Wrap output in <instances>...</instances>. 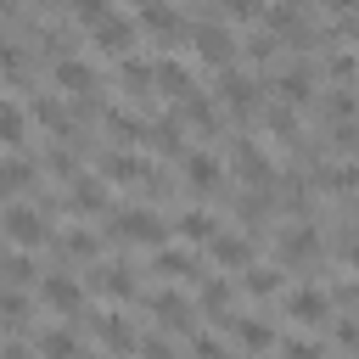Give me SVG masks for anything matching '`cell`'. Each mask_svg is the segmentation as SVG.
<instances>
[{
  "label": "cell",
  "instance_id": "obj_29",
  "mask_svg": "<svg viewBox=\"0 0 359 359\" xmlns=\"http://www.w3.org/2000/svg\"><path fill=\"white\" fill-rule=\"evenodd\" d=\"M107 129L129 146H146V118H129V112H107Z\"/></svg>",
  "mask_w": 359,
  "mask_h": 359
},
{
  "label": "cell",
  "instance_id": "obj_36",
  "mask_svg": "<svg viewBox=\"0 0 359 359\" xmlns=\"http://www.w3.org/2000/svg\"><path fill=\"white\" fill-rule=\"evenodd\" d=\"M0 269H6V286H28V280H34V264H28V252H22V247H17Z\"/></svg>",
  "mask_w": 359,
  "mask_h": 359
},
{
  "label": "cell",
  "instance_id": "obj_20",
  "mask_svg": "<svg viewBox=\"0 0 359 359\" xmlns=\"http://www.w3.org/2000/svg\"><path fill=\"white\" fill-rule=\"evenodd\" d=\"M230 325H236V348H252V353H269V348L280 342V337H275V331H269L264 320H252V314H236Z\"/></svg>",
  "mask_w": 359,
  "mask_h": 359
},
{
  "label": "cell",
  "instance_id": "obj_18",
  "mask_svg": "<svg viewBox=\"0 0 359 359\" xmlns=\"http://www.w3.org/2000/svg\"><path fill=\"white\" fill-rule=\"evenodd\" d=\"M95 292L112 297V303H129V297H135V275H129V264H101V269H95Z\"/></svg>",
  "mask_w": 359,
  "mask_h": 359
},
{
  "label": "cell",
  "instance_id": "obj_41",
  "mask_svg": "<svg viewBox=\"0 0 359 359\" xmlns=\"http://www.w3.org/2000/svg\"><path fill=\"white\" fill-rule=\"evenodd\" d=\"M325 73H331V79H337V84H348V79H353V50H348V45H342V50H337V56H331V62H325Z\"/></svg>",
  "mask_w": 359,
  "mask_h": 359
},
{
  "label": "cell",
  "instance_id": "obj_13",
  "mask_svg": "<svg viewBox=\"0 0 359 359\" xmlns=\"http://www.w3.org/2000/svg\"><path fill=\"white\" fill-rule=\"evenodd\" d=\"M151 90H157V95H168V101H185V95L196 90V79H191V67H180V62L157 56V62H151Z\"/></svg>",
  "mask_w": 359,
  "mask_h": 359
},
{
  "label": "cell",
  "instance_id": "obj_16",
  "mask_svg": "<svg viewBox=\"0 0 359 359\" xmlns=\"http://www.w3.org/2000/svg\"><path fill=\"white\" fill-rule=\"evenodd\" d=\"M67 213H107V185H101V180H90V174H73Z\"/></svg>",
  "mask_w": 359,
  "mask_h": 359
},
{
  "label": "cell",
  "instance_id": "obj_28",
  "mask_svg": "<svg viewBox=\"0 0 359 359\" xmlns=\"http://www.w3.org/2000/svg\"><path fill=\"white\" fill-rule=\"evenodd\" d=\"M28 180H34V163L17 157V151H6V157H0V196H17Z\"/></svg>",
  "mask_w": 359,
  "mask_h": 359
},
{
  "label": "cell",
  "instance_id": "obj_34",
  "mask_svg": "<svg viewBox=\"0 0 359 359\" xmlns=\"http://www.w3.org/2000/svg\"><path fill=\"white\" fill-rule=\"evenodd\" d=\"M320 185H325L331 196H348V191H353V163H337V168H325V174H320Z\"/></svg>",
  "mask_w": 359,
  "mask_h": 359
},
{
  "label": "cell",
  "instance_id": "obj_17",
  "mask_svg": "<svg viewBox=\"0 0 359 359\" xmlns=\"http://www.w3.org/2000/svg\"><path fill=\"white\" fill-rule=\"evenodd\" d=\"M208 252H213L219 269H241V264H252V241H247V236H230V230H219V236L208 241Z\"/></svg>",
  "mask_w": 359,
  "mask_h": 359
},
{
  "label": "cell",
  "instance_id": "obj_19",
  "mask_svg": "<svg viewBox=\"0 0 359 359\" xmlns=\"http://www.w3.org/2000/svg\"><path fill=\"white\" fill-rule=\"evenodd\" d=\"M275 90H280L286 107H309V101H314V73H309V67H286V73L275 79Z\"/></svg>",
  "mask_w": 359,
  "mask_h": 359
},
{
  "label": "cell",
  "instance_id": "obj_43",
  "mask_svg": "<svg viewBox=\"0 0 359 359\" xmlns=\"http://www.w3.org/2000/svg\"><path fill=\"white\" fill-rule=\"evenodd\" d=\"M45 168H50V174H79V163H73L67 151H45Z\"/></svg>",
  "mask_w": 359,
  "mask_h": 359
},
{
  "label": "cell",
  "instance_id": "obj_1",
  "mask_svg": "<svg viewBox=\"0 0 359 359\" xmlns=\"http://www.w3.org/2000/svg\"><path fill=\"white\" fill-rule=\"evenodd\" d=\"M258 90H264V84L230 62V67H219V90H213V101H219L230 118H258V107H264V95H258Z\"/></svg>",
  "mask_w": 359,
  "mask_h": 359
},
{
  "label": "cell",
  "instance_id": "obj_22",
  "mask_svg": "<svg viewBox=\"0 0 359 359\" xmlns=\"http://www.w3.org/2000/svg\"><path fill=\"white\" fill-rule=\"evenodd\" d=\"M28 140V112L17 101H0V151H17Z\"/></svg>",
  "mask_w": 359,
  "mask_h": 359
},
{
  "label": "cell",
  "instance_id": "obj_7",
  "mask_svg": "<svg viewBox=\"0 0 359 359\" xmlns=\"http://www.w3.org/2000/svg\"><path fill=\"white\" fill-rule=\"evenodd\" d=\"M140 39V28H135V17H118V11H107L101 22H90V45L95 50H107V56H129V45Z\"/></svg>",
  "mask_w": 359,
  "mask_h": 359
},
{
  "label": "cell",
  "instance_id": "obj_25",
  "mask_svg": "<svg viewBox=\"0 0 359 359\" xmlns=\"http://www.w3.org/2000/svg\"><path fill=\"white\" fill-rule=\"evenodd\" d=\"M258 112H264V129H275V140H297V107H286V101H264Z\"/></svg>",
  "mask_w": 359,
  "mask_h": 359
},
{
  "label": "cell",
  "instance_id": "obj_11",
  "mask_svg": "<svg viewBox=\"0 0 359 359\" xmlns=\"http://www.w3.org/2000/svg\"><path fill=\"white\" fill-rule=\"evenodd\" d=\"M50 79H56V90H67V95L101 90V84H95V67H90L84 56H56V62H50Z\"/></svg>",
  "mask_w": 359,
  "mask_h": 359
},
{
  "label": "cell",
  "instance_id": "obj_33",
  "mask_svg": "<svg viewBox=\"0 0 359 359\" xmlns=\"http://www.w3.org/2000/svg\"><path fill=\"white\" fill-rule=\"evenodd\" d=\"M320 112H325L331 123H348V118H353V90H348V84H337V90L320 101Z\"/></svg>",
  "mask_w": 359,
  "mask_h": 359
},
{
  "label": "cell",
  "instance_id": "obj_2",
  "mask_svg": "<svg viewBox=\"0 0 359 359\" xmlns=\"http://www.w3.org/2000/svg\"><path fill=\"white\" fill-rule=\"evenodd\" d=\"M107 230H112L118 241H135V247H163V241H168V224H163V219H157V208H146V202L118 208Z\"/></svg>",
  "mask_w": 359,
  "mask_h": 359
},
{
  "label": "cell",
  "instance_id": "obj_30",
  "mask_svg": "<svg viewBox=\"0 0 359 359\" xmlns=\"http://www.w3.org/2000/svg\"><path fill=\"white\" fill-rule=\"evenodd\" d=\"M202 286V309H208V320H219L224 325V309H230V286L224 280H196Z\"/></svg>",
  "mask_w": 359,
  "mask_h": 359
},
{
  "label": "cell",
  "instance_id": "obj_38",
  "mask_svg": "<svg viewBox=\"0 0 359 359\" xmlns=\"http://www.w3.org/2000/svg\"><path fill=\"white\" fill-rule=\"evenodd\" d=\"M67 11H73L84 28H90V22H101V17L112 11V0H67Z\"/></svg>",
  "mask_w": 359,
  "mask_h": 359
},
{
  "label": "cell",
  "instance_id": "obj_8",
  "mask_svg": "<svg viewBox=\"0 0 359 359\" xmlns=\"http://www.w3.org/2000/svg\"><path fill=\"white\" fill-rule=\"evenodd\" d=\"M314 258H320V230L314 224L280 230V241H275V264L280 269H297V264H314Z\"/></svg>",
  "mask_w": 359,
  "mask_h": 359
},
{
  "label": "cell",
  "instance_id": "obj_39",
  "mask_svg": "<svg viewBox=\"0 0 359 359\" xmlns=\"http://www.w3.org/2000/svg\"><path fill=\"white\" fill-rule=\"evenodd\" d=\"M39 348H45V353H73V348H79V337L56 325V331H39Z\"/></svg>",
  "mask_w": 359,
  "mask_h": 359
},
{
  "label": "cell",
  "instance_id": "obj_10",
  "mask_svg": "<svg viewBox=\"0 0 359 359\" xmlns=\"http://www.w3.org/2000/svg\"><path fill=\"white\" fill-rule=\"evenodd\" d=\"M39 297H45V309H56V314H79V309H84V286H79V275H67V269L45 275V280H39Z\"/></svg>",
  "mask_w": 359,
  "mask_h": 359
},
{
  "label": "cell",
  "instance_id": "obj_12",
  "mask_svg": "<svg viewBox=\"0 0 359 359\" xmlns=\"http://www.w3.org/2000/svg\"><path fill=\"white\" fill-rule=\"evenodd\" d=\"M180 157H185V185H191L196 196H208V191L224 185V163H219L213 151H180Z\"/></svg>",
  "mask_w": 359,
  "mask_h": 359
},
{
  "label": "cell",
  "instance_id": "obj_40",
  "mask_svg": "<svg viewBox=\"0 0 359 359\" xmlns=\"http://www.w3.org/2000/svg\"><path fill=\"white\" fill-rule=\"evenodd\" d=\"M224 17H230V22H258L264 6H258V0H224Z\"/></svg>",
  "mask_w": 359,
  "mask_h": 359
},
{
  "label": "cell",
  "instance_id": "obj_32",
  "mask_svg": "<svg viewBox=\"0 0 359 359\" xmlns=\"http://www.w3.org/2000/svg\"><path fill=\"white\" fill-rule=\"evenodd\" d=\"M118 79H123L129 95H151V62H129V56H123V73H118Z\"/></svg>",
  "mask_w": 359,
  "mask_h": 359
},
{
  "label": "cell",
  "instance_id": "obj_45",
  "mask_svg": "<svg viewBox=\"0 0 359 359\" xmlns=\"http://www.w3.org/2000/svg\"><path fill=\"white\" fill-rule=\"evenodd\" d=\"M320 6H325V11H337V17H348V11H353V0H320Z\"/></svg>",
  "mask_w": 359,
  "mask_h": 359
},
{
  "label": "cell",
  "instance_id": "obj_23",
  "mask_svg": "<svg viewBox=\"0 0 359 359\" xmlns=\"http://www.w3.org/2000/svg\"><path fill=\"white\" fill-rule=\"evenodd\" d=\"M241 286H247L252 297H275V292L286 286V275L269 269V264H241Z\"/></svg>",
  "mask_w": 359,
  "mask_h": 359
},
{
  "label": "cell",
  "instance_id": "obj_44",
  "mask_svg": "<svg viewBox=\"0 0 359 359\" xmlns=\"http://www.w3.org/2000/svg\"><path fill=\"white\" fill-rule=\"evenodd\" d=\"M191 348H196V353H219L224 342H219V337H191Z\"/></svg>",
  "mask_w": 359,
  "mask_h": 359
},
{
  "label": "cell",
  "instance_id": "obj_6",
  "mask_svg": "<svg viewBox=\"0 0 359 359\" xmlns=\"http://www.w3.org/2000/svg\"><path fill=\"white\" fill-rule=\"evenodd\" d=\"M185 34H191V50H196L208 67H230V62H236V39H230L224 22H196V28H185Z\"/></svg>",
  "mask_w": 359,
  "mask_h": 359
},
{
  "label": "cell",
  "instance_id": "obj_26",
  "mask_svg": "<svg viewBox=\"0 0 359 359\" xmlns=\"http://www.w3.org/2000/svg\"><path fill=\"white\" fill-rule=\"evenodd\" d=\"M185 129H180V118H157V123H146V140L163 151V157H180L185 151V140H180Z\"/></svg>",
  "mask_w": 359,
  "mask_h": 359
},
{
  "label": "cell",
  "instance_id": "obj_21",
  "mask_svg": "<svg viewBox=\"0 0 359 359\" xmlns=\"http://www.w3.org/2000/svg\"><path fill=\"white\" fill-rule=\"evenodd\" d=\"M151 252H157L151 264H157V275H163V280H202L191 252H168V241H163V247H151Z\"/></svg>",
  "mask_w": 359,
  "mask_h": 359
},
{
  "label": "cell",
  "instance_id": "obj_35",
  "mask_svg": "<svg viewBox=\"0 0 359 359\" xmlns=\"http://www.w3.org/2000/svg\"><path fill=\"white\" fill-rule=\"evenodd\" d=\"M62 247H67L73 258H95V252H101V236H90V230H67Z\"/></svg>",
  "mask_w": 359,
  "mask_h": 359
},
{
  "label": "cell",
  "instance_id": "obj_31",
  "mask_svg": "<svg viewBox=\"0 0 359 359\" xmlns=\"http://www.w3.org/2000/svg\"><path fill=\"white\" fill-rule=\"evenodd\" d=\"M95 337H101L107 348H135V331H129L118 314H101V320H95Z\"/></svg>",
  "mask_w": 359,
  "mask_h": 359
},
{
  "label": "cell",
  "instance_id": "obj_27",
  "mask_svg": "<svg viewBox=\"0 0 359 359\" xmlns=\"http://www.w3.org/2000/svg\"><path fill=\"white\" fill-rule=\"evenodd\" d=\"M151 314H157V320H163V325H180V331H185V325H191V314H196V309H191V303H185V297H180V292H157V297H151Z\"/></svg>",
  "mask_w": 359,
  "mask_h": 359
},
{
  "label": "cell",
  "instance_id": "obj_24",
  "mask_svg": "<svg viewBox=\"0 0 359 359\" xmlns=\"http://www.w3.org/2000/svg\"><path fill=\"white\" fill-rule=\"evenodd\" d=\"M34 123H45L56 140H73V118H67V107L62 101H34V112H28Z\"/></svg>",
  "mask_w": 359,
  "mask_h": 359
},
{
  "label": "cell",
  "instance_id": "obj_14",
  "mask_svg": "<svg viewBox=\"0 0 359 359\" xmlns=\"http://www.w3.org/2000/svg\"><path fill=\"white\" fill-rule=\"evenodd\" d=\"M101 174H107L112 185H151V180H157V174H151V163H146V157H129V151L101 157Z\"/></svg>",
  "mask_w": 359,
  "mask_h": 359
},
{
  "label": "cell",
  "instance_id": "obj_9",
  "mask_svg": "<svg viewBox=\"0 0 359 359\" xmlns=\"http://www.w3.org/2000/svg\"><path fill=\"white\" fill-rule=\"evenodd\" d=\"M286 314H292L297 325H309V331H314V325H325V320L337 314V303H331V292H325V286H297V292L286 297Z\"/></svg>",
  "mask_w": 359,
  "mask_h": 359
},
{
  "label": "cell",
  "instance_id": "obj_42",
  "mask_svg": "<svg viewBox=\"0 0 359 359\" xmlns=\"http://www.w3.org/2000/svg\"><path fill=\"white\" fill-rule=\"evenodd\" d=\"M337 320V348H359V320L353 314H331Z\"/></svg>",
  "mask_w": 359,
  "mask_h": 359
},
{
  "label": "cell",
  "instance_id": "obj_4",
  "mask_svg": "<svg viewBox=\"0 0 359 359\" xmlns=\"http://www.w3.org/2000/svg\"><path fill=\"white\" fill-rule=\"evenodd\" d=\"M230 174L241 180V185H264V191H275V163H269V151L252 140V135H241L236 146H230Z\"/></svg>",
  "mask_w": 359,
  "mask_h": 359
},
{
  "label": "cell",
  "instance_id": "obj_5",
  "mask_svg": "<svg viewBox=\"0 0 359 359\" xmlns=\"http://www.w3.org/2000/svg\"><path fill=\"white\" fill-rule=\"evenodd\" d=\"M135 28L151 34V39H180V34H185L180 0H140V6H135Z\"/></svg>",
  "mask_w": 359,
  "mask_h": 359
},
{
  "label": "cell",
  "instance_id": "obj_3",
  "mask_svg": "<svg viewBox=\"0 0 359 359\" xmlns=\"http://www.w3.org/2000/svg\"><path fill=\"white\" fill-rule=\"evenodd\" d=\"M0 236H6L11 247L34 252V247H45V241H50V224H45V213H39V208H28V202H11V208L0 213Z\"/></svg>",
  "mask_w": 359,
  "mask_h": 359
},
{
  "label": "cell",
  "instance_id": "obj_15",
  "mask_svg": "<svg viewBox=\"0 0 359 359\" xmlns=\"http://www.w3.org/2000/svg\"><path fill=\"white\" fill-rule=\"evenodd\" d=\"M174 230H180L185 241H202V247H208V241H213V236L224 230V219H219L213 208H202V202H196V208H180V219H174Z\"/></svg>",
  "mask_w": 359,
  "mask_h": 359
},
{
  "label": "cell",
  "instance_id": "obj_37",
  "mask_svg": "<svg viewBox=\"0 0 359 359\" xmlns=\"http://www.w3.org/2000/svg\"><path fill=\"white\" fill-rule=\"evenodd\" d=\"M22 314H28V303H22V292H11V286H0V320H6V325H22Z\"/></svg>",
  "mask_w": 359,
  "mask_h": 359
}]
</instances>
